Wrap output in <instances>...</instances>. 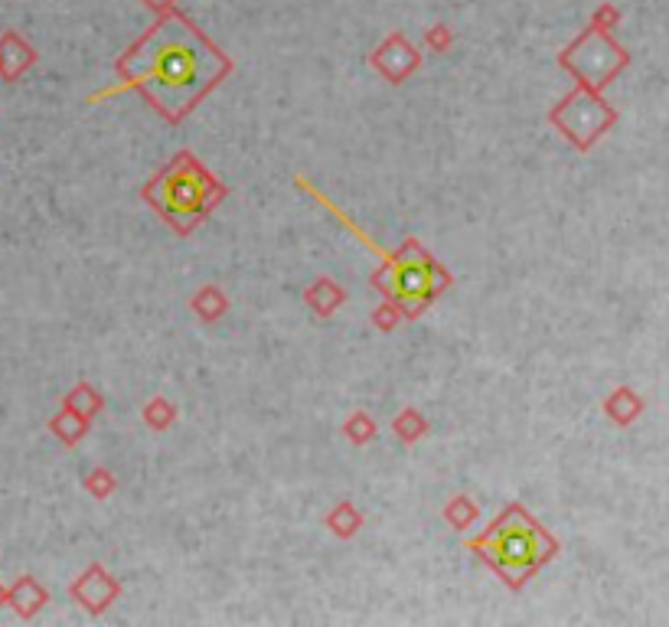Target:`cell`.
I'll use <instances>...</instances> for the list:
<instances>
[{"label":"cell","mask_w":669,"mask_h":627,"mask_svg":"<svg viewBox=\"0 0 669 627\" xmlns=\"http://www.w3.org/2000/svg\"><path fill=\"white\" fill-rule=\"evenodd\" d=\"M118 72V89L144 92L160 115L180 121L226 76L229 63L183 17H167L121 59Z\"/></svg>","instance_id":"cell-1"},{"label":"cell","mask_w":669,"mask_h":627,"mask_svg":"<svg viewBox=\"0 0 669 627\" xmlns=\"http://www.w3.org/2000/svg\"><path fill=\"white\" fill-rule=\"evenodd\" d=\"M470 549L510 588H523L559 552V543L532 520L526 507L513 503L490 523L487 533L470 543Z\"/></svg>","instance_id":"cell-2"},{"label":"cell","mask_w":669,"mask_h":627,"mask_svg":"<svg viewBox=\"0 0 669 627\" xmlns=\"http://www.w3.org/2000/svg\"><path fill=\"white\" fill-rule=\"evenodd\" d=\"M222 196H226V187L209 177V170L196 161L190 151L173 157L144 190V200L151 203L180 236H190L196 223H200Z\"/></svg>","instance_id":"cell-3"},{"label":"cell","mask_w":669,"mask_h":627,"mask_svg":"<svg viewBox=\"0 0 669 627\" xmlns=\"http://www.w3.org/2000/svg\"><path fill=\"white\" fill-rule=\"evenodd\" d=\"M366 242L373 245V249L382 255V262H386L373 275V285L386 294V301L392 307H399L405 317H418L444 288L451 285V275L444 272V265L435 262L418 242L408 239L402 249L392 255L382 252L373 239H366Z\"/></svg>","instance_id":"cell-4"},{"label":"cell","mask_w":669,"mask_h":627,"mask_svg":"<svg viewBox=\"0 0 669 627\" xmlns=\"http://www.w3.org/2000/svg\"><path fill=\"white\" fill-rule=\"evenodd\" d=\"M552 121L559 125L568 138H572L578 147H591V141L598 138V134L614 125V112L607 108L598 95H594V89H588V85H581L578 92H572L565 98V102L555 108L552 112Z\"/></svg>","instance_id":"cell-5"},{"label":"cell","mask_w":669,"mask_h":627,"mask_svg":"<svg viewBox=\"0 0 669 627\" xmlns=\"http://www.w3.org/2000/svg\"><path fill=\"white\" fill-rule=\"evenodd\" d=\"M562 63L575 72L581 85H588V89L598 92L601 85L627 63V56H624V49H617L611 40H604L601 33H588L568 49L562 56Z\"/></svg>","instance_id":"cell-6"},{"label":"cell","mask_w":669,"mask_h":627,"mask_svg":"<svg viewBox=\"0 0 669 627\" xmlns=\"http://www.w3.org/2000/svg\"><path fill=\"white\" fill-rule=\"evenodd\" d=\"M118 592H121V585H118L115 579H111V575L102 569V565H92V569L85 572L76 585H72V595H76L92 614L105 611V608L111 605V601L118 598Z\"/></svg>","instance_id":"cell-7"},{"label":"cell","mask_w":669,"mask_h":627,"mask_svg":"<svg viewBox=\"0 0 669 627\" xmlns=\"http://www.w3.org/2000/svg\"><path fill=\"white\" fill-rule=\"evenodd\" d=\"M7 601L17 608L20 618H33V614L46 605V592H43L40 582H36V579H20V582L7 592Z\"/></svg>","instance_id":"cell-8"},{"label":"cell","mask_w":669,"mask_h":627,"mask_svg":"<svg viewBox=\"0 0 669 627\" xmlns=\"http://www.w3.org/2000/svg\"><path fill=\"white\" fill-rule=\"evenodd\" d=\"M66 409L69 412H76L79 418H85V422H92V415L102 409V396L92 389V386H79V389H72L69 392V399H66Z\"/></svg>","instance_id":"cell-9"},{"label":"cell","mask_w":669,"mask_h":627,"mask_svg":"<svg viewBox=\"0 0 669 627\" xmlns=\"http://www.w3.org/2000/svg\"><path fill=\"white\" fill-rule=\"evenodd\" d=\"M307 301L317 307L320 317H327L333 307L343 301V291H340V285H333V281H317V285L307 291Z\"/></svg>","instance_id":"cell-10"},{"label":"cell","mask_w":669,"mask_h":627,"mask_svg":"<svg viewBox=\"0 0 669 627\" xmlns=\"http://www.w3.org/2000/svg\"><path fill=\"white\" fill-rule=\"evenodd\" d=\"M327 523H330V530H337L340 536H353L356 526L363 523V516L353 510V503H340V507L327 516Z\"/></svg>","instance_id":"cell-11"},{"label":"cell","mask_w":669,"mask_h":627,"mask_svg":"<svg viewBox=\"0 0 669 627\" xmlns=\"http://www.w3.org/2000/svg\"><path fill=\"white\" fill-rule=\"evenodd\" d=\"M193 307L206 317V321H216V317L226 311V298L219 294V288H206L203 294H196L193 298Z\"/></svg>","instance_id":"cell-12"},{"label":"cell","mask_w":669,"mask_h":627,"mask_svg":"<svg viewBox=\"0 0 669 627\" xmlns=\"http://www.w3.org/2000/svg\"><path fill=\"white\" fill-rule=\"evenodd\" d=\"M444 516H448V520H451L454 526H467V523L477 516V507H474V503H467L464 497H457V500L451 503V507L444 510Z\"/></svg>","instance_id":"cell-13"},{"label":"cell","mask_w":669,"mask_h":627,"mask_svg":"<svg viewBox=\"0 0 669 627\" xmlns=\"http://www.w3.org/2000/svg\"><path fill=\"white\" fill-rule=\"evenodd\" d=\"M144 418L151 422L154 428H167L170 425V418H173V409L164 402V399H154L151 405L144 409Z\"/></svg>","instance_id":"cell-14"},{"label":"cell","mask_w":669,"mask_h":627,"mask_svg":"<svg viewBox=\"0 0 669 627\" xmlns=\"http://www.w3.org/2000/svg\"><path fill=\"white\" fill-rule=\"evenodd\" d=\"M395 428H399V435H402L405 441H412L415 435L425 432V422H421V415H418V412H402V415H399V422H395Z\"/></svg>","instance_id":"cell-15"},{"label":"cell","mask_w":669,"mask_h":627,"mask_svg":"<svg viewBox=\"0 0 669 627\" xmlns=\"http://www.w3.org/2000/svg\"><path fill=\"white\" fill-rule=\"evenodd\" d=\"M85 484H89V490H92V494H95L98 500L108 497V494H111V487H115V481H111V477H108V471H92V477H89V481H85Z\"/></svg>","instance_id":"cell-16"},{"label":"cell","mask_w":669,"mask_h":627,"mask_svg":"<svg viewBox=\"0 0 669 627\" xmlns=\"http://www.w3.org/2000/svg\"><path fill=\"white\" fill-rule=\"evenodd\" d=\"M369 435H373V422H369L366 415H353L350 418V438L353 441H366Z\"/></svg>","instance_id":"cell-17"},{"label":"cell","mask_w":669,"mask_h":627,"mask_svg":"<svg viewBox=\"0 0 669 627\" xmlns=\"http://www.w3.org/2000/svg\"><path fill=\"white\" fill-rule=\"evenodd\" d=\"M4 601H7V592H4V588H0V605H4Z\"/></svg>","instance_id":"cell-18"}]
</instances>
